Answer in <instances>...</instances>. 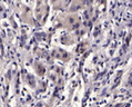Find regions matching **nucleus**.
<instances>
[]
</instances>
